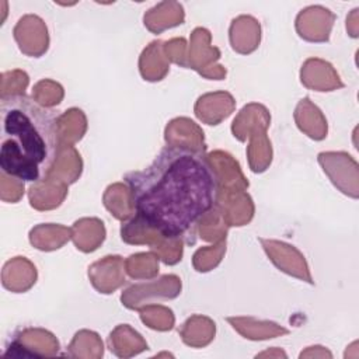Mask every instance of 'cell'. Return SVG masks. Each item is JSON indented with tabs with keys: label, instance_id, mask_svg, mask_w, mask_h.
I'll list each match as a JSON object with an SVG mask.
<instances>
[{
	"label": "cell",
	"instance_id": "cell-1",
	"mask_svg": "<svg viewBox=\"0 0 359 359\" xmlns=\"http://www.w3.org/2000/svg\"><path fill=\"white\" fill-rule=\"evenodd\" d=\"M135 216L171 238L194 231L216 201L217 181L205 153L165 146L142 171L125 175Z\"/></svg>",
	"mask_w": 359,
	"mask_h": 359
},
{
	"label": "cell",
	"instance_id": "cell-2",
	"mask_svg": "<svg viewBox=\"0 0 359 359\" xmlns=\"http://www.w3.org/2000/svg\"><path fill=\"white\" fill-rule=\"evenodd\" d=\"M0 112L4 132L0 147L1 171L22 181L43 180L60 147L59 115L25 94L1 98Z\"/></svg>",
	"mask_w": 359,
	"mask_h": 359
},
{
	"label": "cell",
	"instance_id": "cell-3",
	"mask_svg": "<svg viewBox=\"0 0 359 359\" xmlns=\"http://www.w3.org/2000/svg\"><path fill=\"white\" fill-rule=\"evenodd\" d=\"M269 122L271 115L268 109L264 107V109L257 116L255 123H250L245 114L240 111L238 116L233 121L231 125L233 136L238 140L244 142L248 135L251 136L247 154L250 167L254 172H264L272 161V147L271 142L266 137V128L269 126Z\"/></svg>",
	"mask_w": 359,
	"mask_h": 359
},
{
	"label": "cell",
	"instance_id": "cell-4",
	"mask_svg": "<svg viewBox=\"0 0 359 359\" xmlns=\"http://www.w3.org/2000/svg\"><path fill=\"white\" fill-rule=\"evenodd\" d=\"M121 237L128 244H149L167 265H174L182 257V238H171L147 226L136 216L122 224Z\"/></svg>",
	"mask_w": 359,
	"mask_h": 359
},
{
	"label": "cell",
	"instance_id": "cell-5",
	"mask_svg": "<svg viewBox=\"0 0 359 359\" xmlns=\"http://www.w3.org/2000/svg\"><path fill=\"white\" fill-rule=\"evenodd\" d=\"M59 342L53 334L42 328H24L10 342L4 358H41L55 356Z\"/></svg>",
	"mask_w": 359,
	"mask_h": 359
},
{
	"label": "cell",
	"instance_id": "cell-6",
	"mask_svg": "<svg viewBox=\"0 0 359 359\" xmlns=\"http://www.w3.org/2000/svg\"><path fill=\"white\" fill-rule=\"evenodd\" d=\"M210 32L206 28H196L191 36V48L187 55V67L195 69L201 76L209 80H223L226 77V69L222 66H213L220 57V50L209 45Z\"/></svg>",
	"mask_w": 359,
	"mask_h": 359
},
{
	"label": "cell",
	"instance_id": "cell-7",
	"mask_svg": "<svg viewBox=\"0 0 359 359\" xmlns=\"http://www.w3.org/2000/svg\"><path fill=\"white\" fill-rule=\"evenodd\" d=\"M181 293V279L177 275H164L151 283H139L128 287L121 302L130 310H140L143 304H151L157 297L175 299Z\"/></svg>",
	"mask_w": 359,
	"mask_h": 359
},
{
	"label": "cell",
	"instance_id": "cell-8",
	"mask_svg": "<svg viewBox=\"0 0 359 359\" xmlns=\"http://www.w3.org/2000/svg\"><path fill=\"white\" fill-rule=\"evenodd\" d=\"M14 39L20 50L32 57H39L48 50L49 36L42 18L34 14L21 17L14 27Z\"/></svg>",
	"mask_w": 359,
	"mask_h": 359
},
{
	"label": "cell",
	"instance_id": "cell-9",
	"mask_svg": "<svg viewBox=\"0 0 359 359\" xmlns=\"http://www.w3.org/2000/svg\"><path fill=\"white\" fill-rule=\"evenodd\" d=\"M215 206L227 226H244L254 215V205L244 189H217Z\"/></svg>",
	"mask_w": 359,
	"mask_h": 359
},
{
	"label": "cell",
	"instance_id": "cell-10",
	"mask_svg": "<svg viewBox=\"0 0 359 359\" xmlns=\"http://www.w3.org/2000/svg\"><path fill=\"white\" fill-rule=\"evenodd\" d=\"M259 241L262 243V247L268 254L269 259L280 271L292 276H296L299 279H303L309 283H313L304 257L293 245L275 241V240H265V238H259Z\"/></svg>",
	"mask_w": 359,
	"mask_h": 359
},
{
	"label": "cell",
	"instance_id": "cell-11",
	"mask_svg": "<svg viewBox=\"0 0 359 359\" xmlns=\"http://www.w3.org/2000/svg\"><path fill=\"white\" fill-rule=\"evenodd\" d=\"M88 276L100 293H112L125 283L123 259L119 255H108L88 268Z\"/></svg>",
	"mask_w": 359,
	"mask_h": 359
},
{
	"label": "cell",
	"instance_id": "cell-12",
	"mask_svg": "<svg viewBox=\"0 0 359 359\" xmlns=\"http://www.w3.org/2000/svg\"><path fill=\"white\" fill-rule=\"evenodd\" d=\"M208 161L215 172L217 189H245L248 181L243 175L238 163L224 151H212L206 154Z\"/></svg>",
	"mask_w": 359,
	"mask_h": 359
},
{
	"label": "cell",
	"instance_id": "cell-13",
	"mask_svg": "<svg viewBox=\"0 0 359 359\" xmlns=\"http://www.w3.org/2000/svg\"><path fill=\"white\" fill-rule=\"evenodd\" d=\"M236 101L226 91L209 93L198 98L195 104V115L208 125H217L226 119L234 109Z\"/></svg>",
	"mask_w": 359,
	"mask_h": 359
},
{
	"label": "cell",
	"instance_id": "cell-14",
	"mask_svg": "<svg viewBox=\"0 0 359 359\" xmlns=\"http://www.w3.org/2000/svg\"><path fill=\"white\" fill-rule=\"evenodd\" d=\"M36 282V269L25 257L7 261L1 271L3 286L14 293L27 292Z\"/></svg>",
	"mask_w": 359,
	"mask_h": 359
},
{
	"label": "cell",
	"instance_id": "cell-15",
	"mask_svg": "<svg viewBox=\"0 0 359 359\" xmlns=\"http://www.w3.org/2000/svg\"><path fill=\"white\" fill-rule=\"evenodd\" d=\"M259 41L261 27L255 18L241 15L233 20L230 25V43L233 50L248 55L259 46Z\"/></svg>",
	"mask_w": 359,
	"mask_h": 359
},
{
	"label": "cell",
	"instance_id": "cell-16",
	"mask_svg": "<svg viewBox=\"0 0 359 359\" xmlns=\"http://www.w3.org/2000/svg\"><path fill=\"white\" fill-rule=\"evenodd\" d=\"M67 194V185L55 180L43 178L29 187L28 198L32 208L48 210L57 208Z\"/></svg>",
	"mask_w": 359,
	"mask_h": 359
},
{
	"label": "cell",
	"instance_id": "cell-17",
	"mask_svg": "<svg viewBox=\"0 0 359 359\" xmlns=\"http://www.w3.org/2000/svg\"><path fill=\"white\" fill-rule=\"evenodd\" d=\"M167 128L182 133L181 136H165V142L168 146H177V147H185L189 150L205 153L206 144L203 140V132L201 128L192 122L188 118H177L172 119Z\"/></svg>",
	"mask_w": 359,
	"mask_h": 359
},
{
	"label": "cell",
	"instance_id": "cell-18",
	"mask_svg": "<svg viewBox=\"0 0 359 359\" xmlns=\"http://www.w3.org/2000/svg\"><path fill=\"white\" fill-rule=\"evenodd\" d=\"M72 238L77 250L83 252H91L105 238V227L100 219H80L72 227Z\"/></svg>",
	"mask_w": 359,
	"mask_h": 359
},
{
	"label": "cell",
	"instance_id": "cell-19",
	"mask_svg": "<svg viewBox=\"0 0 359 359\" xmlns=\"http://www.w3.org/2000/svg\"><path fill=\"white\" fill-rule=\"evenodd\" d=\"M168 62L164 56V43L153 41L140 55L139 70L144 80L158 81L168 73Z\"/></svg>",
	"mask_w": 359,
	"mask_h": 359
},
{
	"label": "cell",
	"instance_id": "cell-20",
	"mask_svg": "<svg viewBox=\"0 0 359 359\" xmlns=\"http://www.w3.org/2000/svg\"><path fill=\"white\" fill-rule=\"evenodd\" d=\"M294 119L302 132L314 140H321L327 136V122L323 118L321 111L310 102L309 98H303L294 112Z\"/></svg>",
	"mask_w": 359,
	"mask_h": 359
},
{
	"label": "cell",
	"instance_id": "cell-21",
	"mask_svg": "<svg viewBox=\"0 0 359 359\" xmlns=\"http://www.w3.org/2000/svg\"><path fill=\"white\" fill-rule=\"evenodd\" d=\"M227 321L231 327L238 331L244 338L248 339H268L279 335H285L289 331L272 321H257L251 317H229Z\"/></svg>",
	"mask_w": 359,
	"mask_h": 359
},
{
	"label": "cell",
	"instance_id": "cell-22",
	"mask_svg": "<svg viewBox=\"0 0 359 359\" xmlns=\"http://www.w3.org/2000/svg\"><path fill=\"white\" fill-rule=\"evenodd\" d=\"M109 349L119 358H129L147 349V344L139 332L128 324L118 325L109 335Z\"/></svg>",
	"mask_w": 359,
	"mask_h": 359
},
{
	"label": "cell",
	"instance_id": "cell-23",
	"mask_svg": "<svg viewBox=\"0 0 359 359\" xmlns=\"http://www.w3.org/2000/svg\"><path fill=\"white\" fill-rule=\"evenodd\" d=\"M72 237V229L59 224H39L29 231L31 244L41 251L60 248Z\"/></svg>",
	"mask_w": 359,
	"mask_h": 359
},
{
	"label": "cell",
	"instance_id": "cell-24",
	"mask_svg": "<svg viewBox=\"0 0 359 359\" xmlns=\"http://www.w3.org/2000/svg\"><path fill=\"white\" fill-rule=\"evenodd\" d=\"M87 129V119L81 109L70 108L57 118V139L60 144L73 146L83 137Z\"/></svg>",
	"mask_w": 359,
	"mask_h": 359
},
{
	"label": "cell",
	"instance_id": "cell-25",
	"mask_svg": "<svg viewBox=\"0 0 359 359\" xmlns=\"http://www.w3.org/2000/svg\"><path fill=\"white\" fill-rule=\"evenodd\" d=\"M104 205L119 220H126L135 213L133 196L128 184L109 185L104 194Z\"/></svg>",
	"mask_w": 359,
	"mask_h": 359
},
{
	"label": "cell",
	"instance_id": "cell-26",
	"mask_svg": "<svg viewBox=\"0 0 359 359\" xmlns=\"http://www.w3.org/2000/svg\"><path fill=\"white\" fill-rule=\"evenodd\" d=\"M215 331L216 327L210 318L194 316L185 321L180 330V334L187 345L201 348L208 345L215 338Z\"/></svg>",
	"mask_w": 359,
	"mask_h": 359
},
{
	"label": "cell",
	"instance_id": "cell-27",
	"mask_svg": "<svg viewBox=\"0 0 359 359\" xmlns=\"http://www.w3.org/2000/svg\"><path fill=\"white\" fill-rule=\"evenodd\" d=\"M172 3H160L154 8L144 14V25L154 34L161 32L165 28L175 27L184 21V10L181 4H177L174 10H170Z\"/></svg>",
	"mask_w": 359,
	"mask_h": 359
},
{
	"label": "cell",
	"instance_id": "cell-28",
	"mask_svg": "<svg viewBox=\"0 0 359 359\" xmlns=\"http://www.w3.org/2000/svg\"><path fill=\"white\" fill-rule=\"evenodd\" d=\"M330 76L332 77V76H338V74H335V72H334V69L330 63H327L324 60H320V59L306 60V63L302 66V72H300V77H302L303 84L313 80L314 77H318L310 87V88L317 90V91H331L334 88V86H331L323 77H325L327 80L339 81V79H328Z\"/></svg>",
	"mask_w": 359,
	"mask_h": 359
},
{
	"label": "cell",
	"instance_id": "cell-29",
	"mask_svg": "<svg viewBox=\"0 0 359 359\" xmlns=\"http://www.w3.org/2000/svg\"><path fill=\"white\" fill-rule=\"evenodd\" d=\"M69 355L100 358L102 356V342L95 332L83 330L74 335L72 344L69 345Z\"/></svg>",
	"mask_w": 359,
	"mask_h": 359
},
{
	"label": "cell",
	"instance_id": "cell-30",
	"mask_svg": "<svg viewBox=\"0 0 359 359\" xmlns=\"http://www.w3.org/2000/svg\"><path fill=\"white\" fill-rule=\"evenodd\" d=\"M126 271L135 279L153 278L158 273V255L151 252H139L130 255L126 261Z\"/></svg>",
	"mask_w": 359,
	"mask_h": 359
},
{
	"label": "cell",
	"instance_id": "cell-31",
	"mask_svg": "<svg viewBox=\"0 0 359 359\" xmlns=\"http://www.w3.org/2000/svg\"><path fill=\"white\" fill-rule=\"evenodd\" d=\"M201 238L206 241H216V240H226V222L223 220L220 212L216 206H213L208 213H205L199 222L196 223Z\"/></svg>",
	"mask_w": 359,
	"mask_h": 359
},
{
	"label": "cell",
	"instance_id": "cell-32",
	"mask_svg": "<svg viewBox=\"0 0 359 359\" xmlns=\"http://www.w3.org/2000/svg\"><path fill=\"white\" fill-rule=\"evenodd\" d=\"M142 321L151 330L168 331L174 327V314L170 309L163 306L149 304L146 309L140 310Z\"/></svg>",
	"mask_w": 359,
	"mask_h": 359
},
{
	"label": "cell",
	"instance_id": "cell-33",
	"mask_svg": "<svg viewBox=\"0 0 359 359\" xmlns=\"http://www.w3.org/2000/svg\"><path fill=\"white\" fill-rule=\"evenodd\" d=\"M32 98L45 108L57 105L63 98V87L52 80H41L34 86Z\"/></svg>",
	"mask_w": 359,
	"mask_h": 359
},
{
	"label": "cell",
	"instance_id": "cell-34",
	"mask_svg": "<svg viewBox=\"0 0 359 359\" xmlns=\"http://www.w3.org/2000/svg\"><path fill=\"white\" fill-rule=\"evenodd\" d=\"M29 83V77L24 70H10L1 73V84H0V100L8 98L13 95L25 94V88Z\"/></svg>",
	"mask_w": 359,
	"mask_h": 359
},
{
	"label": "cell",
	"instance_id": "cell-35",
	"mask_svg": "<svg viewBox=\"0 0 359 359\" xmlns=\"http://www.w3.org/2000/svg\"><path fill=\"white\" fill-rule=\"evenodd\" d=\"M226 251V240H222L217 245L199 248L194 255V266L198 272H208L213 269Z\"/></svg>",
	"mask_w": 359,
	"mask_h": 359
},
{
	"label": "cell",
	"instance_id": "cell-36",
	"mask_svg": "<svg viewBox=\"0 0 359 359\" xmlns=\"http://www.w3.org/2000/svg\"><path fill=\"white\" fill-rule=\"evenodd\" d=\"M24 195V181L4 171L0 174V198L3 202L15 203Z\"/></svg>",
	"mask_w": 359,
	"mask_h": 359
},
{
	"label": "cell",
	"instance_id": "cell-37",
	"mask_svg": "<svg viewBox=\"0 0 359 359\" xmlns=\"http://www.w3.org/2000/svg\"><path fill=\"white\" fill-rule=\"evenodd\" d=\"M187 42L184 38H174L164 43V52L167 59L172 60L174 63L187 67V53H185Z\"/></svg>",
	"mask_w": 359,
	"mask_h": 359
}]
</instances>
